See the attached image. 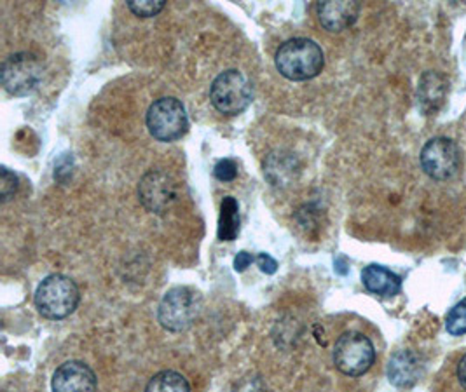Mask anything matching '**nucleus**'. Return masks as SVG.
<instances>
[{
    "label": "nucleus",
    "mask_w": 466,
    "mask_h": 392,
    "mask_svg": "<svg viewBox=\"0 0 466 392\" xmlns=\"http://www.w3.org/2000/svg\"><path fill=\"white\" fill-rule=\"evenodd\" d=\"M275 62L278 72L289 81H309L323 70L325 56L317 42L297 37L279 45Z\"/></svg>",
    "instance_id": "obj_1"
},
{
    "label": "nucleus",
    "mask_w": 466,
    "mask_h": 392,
    "mask_svg": "<svg viewBox=\"0 0 466 392\" xmlns=\"http://www.w3.org/2000/svg\"><path fill=\"white\" fill-rule=\"evenodd\" d=\"M148 133L159 142H175L189 129V119L180 100L165 96L150 105L147 112Z\"/></svg>",
    "instance_id": "obj_4"
},
{
    "label": "nucleus",
    "mask_w": 466,
    "mask_h": 392,
    "mask_svg": "<svg viewBox=\"0 0 466 392\" xmlns=\"http://www.w3.org/2000/svg\"><path fill=\"white\" fill-rule=\"evenodd\" d=\"M376 361L372 342L359 331L340 335L334 347V365L348 377H360L369 372Z\"/></svg>",
    "instance_id": "obj_7"
},
{
    "label": "nucleus",
    "mask_w": 466,
    "mask_h": 392,
    "mask_svg": "<svg viewBox=\"0 0 466 392\" xmlns=\"http://www.w3.org/2000/svg\"><path fill=\"white\" fill-rule=\"evenodd\" d=\"M81 293L77 285L62 274L47 276L35 291V307L47 319H65L77 309Z\"/></svg>",
    "instance_id": "obj_2"
},
{
    "label": "nucleus",
    "mask_w": 466,
    "mask_h": 392,
    "mask_svg": "<svg viewBox=\"0 0 466 392\" xmlns=\"http://www.w3.org/2000/svg\"><path fill=\"white\" fill-rule=\"evenodd\" d=\"M167 2L165 0H129L127 7L133 15L140 18H152L159 15L165 9Z\"/></svg>",
    "instance_id": "obj_18"
},
{
    "label": "nucleus",
    "mask_w": 466,
    "mask_h": 392,
    "mask_svg": "<svg viewBox=\"0 0 466 392\" xmlns=\"http://www.w3.org/2000/svg\"><path fill=\"white\" fill-rule=\"evenodd\" d=\"M41 60L32 53H16L5 58L0 66V81L4 89L15 96H26L43 81Z\"/></svg>",
    "instance_id": "obj_3"
},
{
    "label": "nucleus",
    "mask_w": 466,
    "mask_h": 392,
    "mask_svg": "<svg viewBox=\"0 0 466 392\" xmlns=\"http://www.w3.org/2000/svg\"><path fill=\"white\" fill-rule=\"evenodd\" d=\"M146 392H191L187 378L173 370L156 373L148 380Z\"/></svg>",
    "instance_id": "obj_16"
},
{
    "label": "nucleus",
    "mask_w": 466,
    "mask_h": 392,
    "mask_svg": "<svg viewBox=\"0 0 466 392\" xmlns=\"http://www.w3.org/2000/svg\"><path fill=\"white\" fill-rule=\"evenodd\" d=\"M445 81L435 72H428L421 77L420 89H418V98L424 110L431 112L439 108V105L444 102Z\"/></svg>",
    "instance_id": "obj_14"
},
{
    "label": "nucleus",
    "mask_w": 466,
    "mask_h": 392,
    "mask_svg": "<svg viewBox=\"0 0 466 392\" xmlns=\"http://www.w3.org/2000/svg\"><path fill=\"white\" fill-rule=\"evenodd\" d=\"M252 262H255V258L250 253L239 251V253L236 255V258H234V270H236V272H243V270H247V267H248Z\"/></svg>",
    "instance_id": "obj_22"
},
{
    "label": "nucleus",
    "mask_w": 466,
    "mask_h": 392,
    "mask_svg": "<svg viewBox=\"0 0 466 392\" xmlns=\"http://www.w3.org/2000/svg\"><path fill=\"white\" fill-rule=\"evenodd\" d=\"M238 232H239V206L234 197L228 196L222 199V205H220L217 236L220 241H234L238 237Z\"/></svg>",
    "instance_id": "obj_15"
},
{
    "label": "nucleus",
    "mask_w": 466,
    "mask_h": 392,
    "mask_svg": "<svg viewBox=\"0 0 466 392\" xmlns=\"http://www.w3.org/2000/svg\"><path fill=\"white\" fill-rule=\"evenodd\" d=\"M445 328L454 335V337H460V335H465L466 333V298L461 300L460 304H456L449 316H447V323H445Z\"/></svg>",
    "instance_id": "obj_17"
},
{
    "label": "nucleus",
    "mask_w": 466,
    "mask_h": 392,
    "mask_svg": "<svg viewBox=\"0 0 466 392\" xmlns=\"http://www.w3.org/2000/svg\"><path fill=\"white\" fill-rule=\"evenodd\" d=\"M213 175L220 182H233L238 176V166L233 159H222L213 167Z\"/></svg>",
    "instance_id": "obj_20"
},
{
    "label": "nucleus",
    "mask_w": 466,
    "mask_h": 392,
    "mask_svg": "<svg viewBox=\"0 0 466 392\" xmlns=\"http://www.w3.org/2000/svg\"><path fill=\"white\" fill-rule=\"evenodd\" d=\"M361 281L365 288L380 297H393L402 288V281L395 272L376 264L363 268Z\"/></svg>",
    "instance_id": "obj_12"
},
{
    "label": "nucleus",
    "mask_w": 466,
    "mask_h": 392,
    "mask_svg": "<svg viewBox=\"0 0 466 392\" xmlns=\"http://www.w3.org/2000/svg\"><path fill=\"white\" fill-rule=\"evenodd\" d=\"M418 375H420V365L412 352H399L391 357L388 367V377L391 384L399 387L412 386L418 380Z\"/></svg>",
    "instance_id": "obj_13"
},
{
    "label": "nucleus",
    "mask_w": 466,
    "mask_h": 392,
    "mask_svg": "<svg viewBox=\"0 0 466 392\" xmlns=\"http://www.w3.org/2000/svg\"><path fill=\"white\" fill-rule=\"evenodd\" d=\"M138 196L148 211L161 215L177 199V188L165 171H150L140 182Z\"/></svg>",
    "instance_id": "obj_9"
},
{
    "label": "nucleus",
    "mask_w": 466,
    "mask_h": 392,
    "mask_svg": "<svg viewBox=\"0 0 466 392\" xmlns=\"http://www.w3.org/2000/svg\"><path fill=\"white\" fill-rule=\"evenodd\" d=\"M18 188V178L15 173H11L7 167H2L0 171V194H2V203L9 201Z\"/></svg>",
    "instance_id": "obj_19"
},
{
    "label": "nucleus",
    "mask_w": 466,
    "mask_h": 392,
    "mask_svg": "<svg viewBox=\"0 0 466 392\" xmlns=\"http://www.w3.org/2000/svg\"><path fill=\"white\" fill-rule=\"evenodd\" d=\"M321 26L329 32H342L359 20L360 4L359 2H319L317 5Z\"/></svg>",
    "instance_id": "obj_11"
},
{
    "label": "nucleus",
    "mask_w": 466,
    "mask_h": 392,
    "mask_svg": "<svg viewBox=\"0 0 466 392\" xmlns=\"http://www.w3.org/2000/svg\"><path fill=\"white\" fill-rule=\"evenodd\" d=\"M51 387L53 392H95L96 375L83 361H66L53 375Z\"/></svg>",
    "instance_id": "obj_10"
},
{
    "label": "nucleus",
    "mask_w": 466,
    "mask_h": 392,
    "mask_svg": "<svg viewBox=\"0 0 466 392\" xmlns=\"http://www.w3.org/2000/svg\"><path fill=\"white\" fill-rule=\"evenodd\" d=\"M199 309V295L194 289L177 286L163 297L157 309V319L165 330L184 331L191 328Z\"/></svg>",
    "instance_id": "obj_5"
},
{
    "label": "nucleus",
    "mask_w": 466,
    "mask_h": 392,
    "mask_svg": "<svg viewBox=\"0 0 466 392\" xmlns=\"http://www.w3.org/2000/svg\"><path fill=\"white\" fill-rule=\"evenodd\" d=\"M252 84L238 70L222 72L210 87L213 106L224 116H238L252 102Z\"/></svg>",
    "instance_id": "obj_6"
},
{
    "label": "nucleus",
    "mask_w": 466,
    "mask_h": 392,
    "mask_svg": "<svg viewBox=\"0 0 466 392\" xmlns=\"http://www.w3.org/2000/svg\"><path fill=\"white\" fill-rule=\"evenodd\" d=\"M420 161L430 178L444 182L458 173L461 166V150L454 140L439 136L424 145Z\"/></svg>",
    "instance_id": "obj_8"
},
{
    "label": "nucleus",
    "mask_w": 466,
    "mask_h": 392,
    "mask_svg": "<svg viewBox=\"0 0 466 392\" xmlns=\"http://www.w3.org/2000/svg\"><path fill=\"white\" fill-rule=\"evenodd\" d=\"M458 380H460V384L466 389V354L460 359V363H458Z\"/></svg>",
    "instance_id": "obj_23"
},
{
    "label": "nucleus",
    "mask_w": 466,
    "mask_h": 392,
    "mask_svg": "<svg viewBox=\"0 0 466 392\" xmlns=\"http://www.w3.org/2000/svg\"><path fill=\"white\" fill-rule=\"evenodd\" d=\"M255 262L258 264V267L260 270L264 272V274H275L276 270H278V262H276L275 258L271 256V255H268V253H260L257 258H255Z\"/></svg>",
    "instance_id": "obj_21"
}]
</instances>
